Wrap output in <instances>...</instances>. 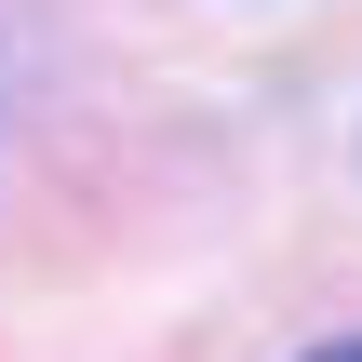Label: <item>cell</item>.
<instances>
[{"label": "cell", "mask_w": 362, "mask_h": 362, "mask_svg": "<svg viewBox=\"0 0 362 362\" xmlns=\"http://www.w3.org/2000/svg\"><path fill=\"white\" fill-rule=\"evenodd\" d=\"M309 362H362V336H336V349H309Z\"/></svg>", "instance_id": "cell-1"}]
</instances>
